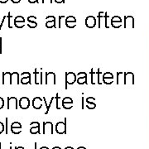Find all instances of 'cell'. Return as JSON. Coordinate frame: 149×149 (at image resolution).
Masks as SVG:
<instances>
[{
	"instance_id": "60d3db41",
	"label": "cell",
	"mask_w": 149,
	"mask_h": 149,
	"mask_svg": "<svg viewBox=\"0 0 149 149\" xmlns=\"http://www.w3.org/2000/svg\"><path fill=\"white\" fill-rule=\"evenodd\" d=\"M6 18H7V16H4L3 17V20H2L1 23H0V31H1V29H2V27H3V23H4V21H5Z\"/></svg>"
},
{
	"instance_id": "cb8c5ba5",
	"label": "cell",
	"mask_w": 149,
	"mask_h": 149,
	"mask_svg": "<svg viewBox=\"0 0 149 149\" xmlns=\"http://www.w3.org/2000/svg\"><path fill=\"white\" fill-rule=\"evenodd\" d=\"M22 128H11V132L13 134H19L22 133Z\"/></svg>"
},
{
	"instance_id": "30bf717a",
	"label": "cell",
	"mask_w": 149,
	"mask_h": 149,
	"mask_svg": "<svg viewBox=\"0 0 149 149\" xmlns=\"http://www.w3.org/2000/svg\"><path fill=\"white\" fill-rule=\"evenodd\" d=\"M85 25L88 28H94L96 26V17L90 15L85 18Z\"/></svg>"
},
{
	"instance_id": "ffe728a7",
	"label": "cell",
	"mask_w": 149,
	"mask_h": 149,
	"mask_svg": "<svg viewBox=\"0 0 149 149\" xmlns=\"http://www.w3.org/2000/svg\"><path fill=\"white\" fill-rule=\"evenodd\" d=\"M104 12H100L99 14L96 16V17L98 18V23H99V24H98V27H99V28L101 27V20L104 18Z\"/></svg>"
},
{
	"instance_id": "e575fe53",
	"label": "cell",
	"mask_w": 149,
	"mask_h": 149,
	"mask_svg": "<svg viewBox=\"0 0 149 149\" xmlns=\"http://www.w3.org/2000/svg\"><path fill=\"white\" fill-rule=\"evenodd\" d=\"M55 100H56V109H61V108H60V105H59V100H60V97H59L58 93L56 94V96L55 97Z\"/></svg>"
},
{
	"instance_id": "f5cc1de1",
	"label": "cell",
	"mask_w": 149,
	"mask_h": 149,
	"mask_svg": "<svg viewBox=\"0 0 149 149\" xmlns=\"http://www.w3.org/2000/svg\"><path fill=\"white\" fill-rule=\"evenodd\" d=\"M77 149H86V148H84V147H79V148H78Z\"/></svg>"
},
{
	"instance_id": "11a10c76",
	"label": "cell",
	"mask_w": 149,
	"mask_h": 149,
	"mask_svg": "<svg viewBox=\"0 0 149 149\" xmlns=\"http://www.w3.org/2000/svg\"><path fill=\"white\" fill-rule=\"evenodd\" d=\"M34 146H35V149H37V143H34Z\"/></svg>"
},
{
	"instance_id": "5b68a950",
	"label": "cell",
	"mask_w": 149,
	"mask_h": 149,
	"mask_svg": "<svg viewBox=\"0 0 149 149\" xmlns=\"http://www.w3.org/2000/svg\"><path fill=\"white\" fill-rule=\"evenodd\" d=\"M45 84L49 85V84H52L56 85V74L54 72H46V80H45Z\"/></svg>"
},
{
	"instance_id": "f1b7e54d",
	"label": "cell",
	"mask_w": 149,
	"mask_h": 149,
	"mask_svg": "<svg viewBox=\"0 0 149 149\" xmlns=\"http://www.w3.org/2000/svg\"><path fill=\"white\" fill-rule=\"evenodd\" d=\"M121 80H123V73H121V72H118L117 73V84L118 85H119V83H120Z\"/></svg>"
},
{
	"instance_id": "7c38bea8",
	"label": "cell",
	"mask_w": 149,
	"mask_h": 149,
	"mask_svg": "<svg viewBox=\"0 0 149 149\" xmlns=\"http://www.w3.org/2000/svg\"><path fill=\"white\" fill-rule=\"evenodd\" d=\"M30 133L32 134L40 133V123L37 121H33L30 123Z\"/></svg>"
},
{
	"instance_id": "4fadbf2b",
	"label": "cell",
	"mask_w": 149,
	"mask_h": 149,
	"mask_svg": "<svg viewBox=\"0 0 149 149\" xmlns=\"http://www.w3.org/2000/svg\"><path fill=\"white\" fill-rule=\"evenodd\" d=\"M34 79H35V84L36 85H42L43 84V73L41 70L38 72L37 69L34 70Z\"/></svg>"
},
{
	"instance_id": "7dc6e473",
	"label": "cell",
	"mask_w": 149,
	"mask_h": 149,
	"mask_svg": "<svg viewBox=\"0 0 149 149\" xmlns=\"http://www.w3.org/2000/svg\"><path fill=\"white\" fill-rule=\"evenodd\" d=\"M11 2H13V3H19L21 0H11Z\"/></svg>"
},
{
	"instance_id": "ac0fdd59",
	"label": "cell",
	"mask_w": 149,
	"mask_h": 149,
	"mask_svg": "<svg viewBox=\"0 0 149 149\" xmlns=\"http://www.w3.org/2000/svg\"><path fill=\"white\" fill-rule=\"evenodd\" d=\"M10 72H3V85H11Z\"/></svg>"
},
{
	"instance_id": "4316f807",
	"label": "cell",
	"mask_w": 149,
	"mask_h": 149,
	"mask_svg": "<svg viewBox=\"0 0 149 149\" xmlns=\"http://www.w3.org/2000/svg\"><path fill=\"white\" fill-rule=\"evenodd\" d=\"M22 128V124L19 122H13L11 124V128Z\"/></svg>"
},
{
	"instance_id": "9f6ffc18",
	"label": "cell",
	"mask_w": 149,
	"mask_h": 149,
	"mask_svg": "<svg viewBox=\"0 0 149 149\" xmlns=\"http://www.w3.org/2000/svg\"><path fill=\"white\" fill-rule=\"evenodd\" d=\"M1 146H2V144H1V143H0V149H1Z\"/></svg>"
},
{
	"instance_id": "6da1fadb",
	"label": "cell",
	"mask_w": 149,
	"mask_h": 149,
	"mask_svg": "<svg viewBox=\"0 0 149 149\" xmlns=\"http://www.w3.org/2000/svg\"><path fill=\"white\" fill-rule=\"evenodd\" d=\"M76 77L77 75L74 74V72H66L65 73V90H67V85H74L76 82Z\"/></svg>"
},
{
	"instance_id": "681fc988",
	"label": "cell",
	"mask_w": 149,
	"mask_h": 149,
	"mask_svg": "<svg viewBox=\"0 0 149 149\" xmlns=\"http://www.w3.org/2000/svg\"><path fill=\"white\" fill-rule=\"evenodd\" d=\"M15 149H25L23 147H17V148H15Z\"/></svg>"
},
{
	"instance_id": "f907efd6",
	"label": "cell",
	"mask_w": 149,
	"mask_h": 149,
	"mask_svg": "<svg viewBox=\"0 0 149 149\" xmlns=\"http://www.w3.org/2000/svg\"><path fill=\"white\" fill-rule=\"evenodd\" d=\"M65 149H74L72 147H66Z\"/></svg>"
},
{
	"instance_id": "b9f144b4",
	"label": "cell",
	"mask_w": 149,
	"mask_h": 149,
	"mask_svg": "<svg viewBox=\"0 0 149 149\" xmlns=\"http://www.w3.org/2000/svg\"><path fill=\"white\" fill-rule=\"evenodd\" d=\"M53 3V0H42V3Z\"/></svg>"
},
{
	"instance_id": "f35d334b",
	"label": "cell",
	"mask_w": 149,
	"mask_h": 149,
	"mask_svg": "<svg viewBox=\"0 0 149 149\" xmlns=\"http://www.w3.org/2000/svg\"><path fill=\"white\" fill-rule=\"evenodd\" d=\"M65 17V15H61V16H59L58 19H59V25H58V27L59 28H61V19L62 18H64Z\"/></svg>"
},
{
	"instance_id": "d6a6232c",
	"label": "cell",
	"mask_w": 149,
	"mask_h": 149,
	"mask_svg": "<svg viewBox=\"0 0 149 149\" xmlns=\"http://www.w3.org/2000/svg\"><path fill=\"white\" fill-rule=\"evenodd\" d=\"M5 132V125L3 124V123L0 122V134Z\"/></svg>"
},
{
	"instance_id": "5bb4252c",
	"label": "cell",
	"mask_w": 149,
	"mask_h": 149,
	"mask_svg": "<svg viewBox=\"0 0 149 149\" xmlns=\"http://www.w3.org/2000/svg\"><path fill=\"white\" fill-rule=\"evenodd\" d=\"M62 107L65 109H70L73 107V100L70 97H65L62 100Z\"/></svg>"
},
{
	"instance_id": "f6af8a7d",
	"label": "cell",
	"mask_w": 149,
	"mask_h": 149,
	"mask_svg": "<svg viewBox=\"0 0 149 149\" xmlns=\"http://www.w3.org/2000/svg\"><path fill=\"white\" fill-rule=\"evenodd\" d=\"M28 2H29L30 3H39L38 0H28Z\"/></svg>"
},
{
	"instance_id": "e0dca14e",
	"label": "cell",
	"mask_w": 149,
	"mask_h": 149,
	"mask_svg": "<svg viewBox=\"0 0 149 149\" xmlns=\"http://www.w3.org/2000/svg\"><path fill=\"white\" fill-rule=\"evenodd\" d=\"M19 74L17 72H13L11 74V85H19Z\"/></svg>"
},
{
	"instance_id": "d6986e66",
	"label": "cell",
	"mask_w": 149,
	"mask_h": 149,
	"mask_svg": "<svg viewBox=\"0 0 149 149\" xmlns=\"http://www.w3.org/2000/svg\"><path fill=\"white\" fill-rule=\"evenodd\" d=\"M91 84L95 85L98 82V72H95L94 70L91 69Z\"/></svg>"
},
{
	"instance_id": "277c9868",
	"label": "cell",
	"mask_w": 149,
	"mask_h": 149,
	"mask_svg": "<svg viewBox=\"0 0 149 149\" xmlns=\"http://www.w3.org/2000/svg\"><path fill=\"white\" fill-rule=\"evenodd\" d=\"M53 123L50 121L43 122V134H53Z\"/></svg>"
},
{
	"instance_id": "52a82bcc",
	"label": "cell",
	"mask_w": 149,
	"mask_h": 149,
	"mask_svg": "<svg viewBox=\"0 0 149 149\" xmlns=\"http://www.w3.org/2000/svg\"><path fill=\"white\" fill-rule=\"evenodd\" d=\"M76 75H77L76 82L79 85H87L88 84V82H87V74L85 72H79Z\"/></svg>"
},
{
	"instance_id": "8d00e7d4",
	"label": "cell",
	"mask_w": 149,
	"mask_h": 149,
	"mask_svg": "<svg viewBox=\"0 0 149 149\" xmlns=\"http://www.w3.org/2000/svg\"><path fill=\"white\" fill-rule=\"evenodd\" d=\"M95 99L94 98V97H88L87 99H86V103L88 104V103H92V102H95Z\"/></svg>"
},
{
	"instance_id": "484cf974",
	"label": "cell",
	"mask_w": 149,
	"mask_h": 149,
	"mask_svg": "<svg viewBox=\"0 0 149 149\" xmlns=\"http://www.w3.org/2000/svg\"><path fill=\"white\" fill-rule=\"evenodd\" d=\"M86 108H88L89 109H95L96 108V104L95 102H92V103H88Z\"/></svg>"
},
{
	"instance_id": "7bdbcfd3",
	"label": "cell",
	"mask_w": 149,
	"mask_h": 149,
	"mask_svg": "<svg viewBox=\"0 0 149 149\" xmlns=\"http://www.w3.org/2000/svg\"><path fill=\"white\" fill-rule=\"evenodd\" d=\"M54 2H56V3H64L65 0H54Z\"/></svg>"
},
{
	"instance_id": "603a6c76",
	"label": "cell",
	"mask_w": 149,
	"mask_h": 149,
	"mask_svg": "<svg viewBox=\"0 0 149 149\" xmlns=\"http://www.w3.org/2000/svg\"><path fill=\"white\" fill-rule=\"evenodd\" d=\"M97 72H98V82L97 83L99 85H102L103 84V74L100 72V69H98Z\"/></svg>"
},
{
	"instance_id": "ab89813d",
	"label": "cell",
	"mask_w": 149,
	"mask_h": 149,
	"mask_svg": "<svg viewBox=\"0 0 149 149\" xmlns=\"http://www.w3.org/2000/svg\"><path fill=\"white\" fill-rule=\"evenodd\" d=\"M4 106V100L2 97H0V109H2Z\"/></svg>"
},
{
	"instance_id": "3957f363",
	"label": "cell",
	"mask_w": 149,
	"mask_h": 149,
	"mask_svg": "<svg viewBox=\"0 0 149 149\" xmlns=\"http://www.w3.org/2000/svg\"><path fill=\"white\" fill-rule=\"evenodd\" d=\"M18 100L16 97H8V109H17Z\"/></svg>"
},
{
	"instance_id": "8fae6325",
	"label": "cell",
	"mask_w": 149,
	"mask_h": 149,
	"mask_svg": "<svg viewBox=\"0 0 149 149\" xmlns=\"http://www.w3.org/2000/svg\"><path fill=\"white\" fill-rule=\"evenodd\" d=\"M65 25L68 28H74L76 26V18L72 15H70L65 18Z\"/></svg>"
},
{
	"instance_id": "816d5d0a",
	"label": "cell",
	"mask_w": 149,
	"mask_h": 149,
	"mask_svg": "<svg viewBox=\"0 0 149 149\" xmlns=\"http://www.w3.org/2000/svg\"><path fill=\"white\" fill-rule=\"evenodd\" d=\"M52 149H61V148L60 147H54Z\"/></svg>"
},
{
	"instance_id": "7402d4cb",
	"label": "cell",
	"mask_w": 149,
	"mask_h": 149,
	"mask_svg": "<svg viewBox=\"0 0 149 149\" xmlns=\"http://www.w3.org/2000/svg\"><path fill=\"white\" fill-rule=\"evenodd\" d=\"M20 83L22 85H27V84H32L31 82V77H28V78H22L20 80Z\"/></svg>"
},
{
	"instance_id": "d590c367",
	"label": "cell",
	"mask_w": 149,
	"mask_h": 149,
	"mask_svg": "<svg viewBox=\"0 0 149 149\" xmlns=\"http://www.w3.org/2000/svg\"><path fill=\"white\" fill-rule=\"evenodd\" d=\"M21 75L22 78H28V77H31V74L29 72H22Z\"/></svg>"
},
{
	"instance_id": "836d02e7",
	"label": "cell",
	"mask_w": 149,
	"mask_h": 149,
	"mask_svg": "<svg viewBox=\"0 0 149 149\" xmlns=\"http://www.w3.org/2000/svg\"><path fill=\"white\" fill-rule=\"evenodd\" d=\"M5 133L6 134L8 133V118H5Z\"/></svg>"
},
{
	"instance_id": "ba28073f",
	"label": "cell",
	"mask_w": 149,
	"mask_h": 149,
	"mask_svg": "<svg viewBox=\"0 0 149 149\" xmlns=\"http://www.w3.org/2000/svg\"><path fill=\"white\" fill-rule=\"evenodd\" d=\"M18 104L22 109H27L30 106V100L27 97H22L18 100Z\"/></svg>"
},
{
	"instance_id": "9a60e30c",
	"label": "cell",
	"mask_w": 149,
	"mask_h": 149,
	"mask_svg": "<svg viewBox=\"0 0 149 149\" xmlns=\"http://www.w3.org/2000/svg\"><path fill=\"white\" fill-rule=\"evenodd\" d=\"M43 100L40 97H35L32 100V106L35 109H41L43 104Z\"/></svg>"
},
{
	"instance_id": "d4e9b609",
	"label": "cell",
	"mask_w": 149,
	"mask_h": 149,
	"mask_svg": "<svg viewBox=\"0 0 149 149\" xmlns=\"http://www.w3.org/2000/svg\"><path fill=\"white\" fill-rule=\"evenodd\" d=\"M103 79H113V75L111 72H105L103 74Z\"/></svg>"
},
{
	"instance_id": "44dd1931",
	"label": "cell",
	"mask_w": 149,
	"mask_h": 149,
	"mask_svg": "<svg viewBox=\"0 0 149 149\" xmlns=\"http://www.w3.org/2000/svg\"><path fill=\"white\" fill-rule=\"evenodd\" d=\"M133 23V17L131 16L124 17V27H128L129 23Z\"/></svg>"
},
{
	"instance_id": "ee69618b",
	"label": "cell",
	"mask_w": 149,
	"mask_h": 149,
	"mask_svg": "<svg viewBox=\"0 0 149 149\" xmlns=\"http://www.w3.org/2000/svg\"><path fill=\"white\" fill-rule=\"evenodd\" d=\"M2 41H3V38L0 37V54H2Z\"/></svg>"
},
{
	"instance_id": "2e32d148",
	"label": "cell",
	"mask_w": 149,
	"mask_h": 149,
	"mask_svg": "<svg viewBox=\"0 0 149 149\" xmlns=\"http://www.w3.org/2000/svg\"><path fill=\"white\" fill-rule=\"evenodd\" d=\"M111 26L114 28H118L122 25V19L118 16H113L111 18Z\"/></svg>"
},
{
	"instance_id": "74e56055",
	"label": "cell",
	"mask_w": 149,
	"mask_h": 149,
	"mask_svg": "<svg viewBox=\"0 0 149 149\" xmlns=\"http://www.w3.org/2000/svg\"><path fill=\"white\" fill-rule=\"evenodd\" d=\"M7 17H8V28H12V25H11V23H10V19H11V17H12V15L10 14V12L8 13V14L7 15Z\"/></svg>"
},
{
	"instance_id": "1f68e13d",
	"label": "cell",
	"mask_w": 149,
	"mask_h": 149,
	"mask_svg": "<svg viewBox=\"0 0 149 149\" xmlns=\"http://www.w3.org/2000/svg\"><path fill=\"white\" fill-rule=\"evenodd\" d=\"M37 20V17L33 16V15H31L27 17V22H36Z\"/></svg>"
},
{
	"instance_id": "c3c4849f",
	"label": "cell",
	"mask_w": 149,
	"mask_h": 149,
	"mask_svg": "<svg viewBox=\"0 0 149 149\" xmlns=\"http://www.w3.org/2000/svg\"><path fill=\"white\" fill-rule=\"evenodd\" d=\"M8 0H0V3H6Z\"/></svg>"
},
{
	"instance_id": "8992f818",
	"label": "cell",
	"mask_w": 149,
	"mask_h": 149,
	"mask_svg": "<svg viewBox=\"0 0 149 149\" xmlns=\"http://www.w3.org/2000/svg\"><path fill=\"white\" fill-rule=\"evenodd\" d=\"M47 19V22H46V27L47 28H52V27H55L56 28V17L53 16V15H49L46 17Z\"/></svg>"
},
{
	"instance_id": "6f0895ef",
	"label": "cell",
	"mask_w": 149,
	"mask_h": 149,
	"mask_svg": "<svg viewBox=\"0 0 149 149\" xmlns=\"http://www.w3.org/2000/svg\"><path fill=\"white\" fill-rule=\"evenodd\" d=\"M10 149H12V147H10Z\"/></svg>"
},
{
	"instance_id": "83f0119b",
	"label": "cell",
	"mask_w": 149,
	"mask_h": 149,
	"mask_svg": "<svg viewBox=\"0 0 149 149\" xmlns=\"http://www.w3.org/2000/svg\"><path fill=\"white\" fill-rule=\"evenodd\" d=\"M54 100H55V97H52V100H51V101H50V103L48 104V105L47 106V111L45 112V114H48L49 110H50V108H51V106H52V102H53Z\"/></svg>"
},
{
	"instance_id": "bcb514c9",
	"label": "cell",
	"mask_w": 149,
	"mask_h": 149,
	"mask_svg": "<svg viewBox=\"0 0 149 149\" xmlns=\"http://www.w3.org/2000/svg\"><path fill=\"white\" fill-rule=\"evenodd\" d=\"M81 100H82V104H81V109H84V103H85V99H84V97H83V96H82V99H81Z\"/></svg>"
},
{
	"instance_id": "f546056e",
	"label": "cell",
	"mask_w": 149,
	"mask_h": 149,
	"mask_svg": "<svg viewBox=\"0 0 149 149\" xmlns=\"http://www.w3.org/2000/svg\"><path fill=\"white\" fill-rule=\"evenodd\" d=\"M113 82V79H103V83L105 85H111Z\"/></svg>"
},
{
	"instance_id": "9c48e42d",
	"label": "cell",
	"mask_w": 149,
	"mask_h": 149,
	"mask_svg": "<svg viewBox=\"0 0 149 149\" xmlns=\"http://www.w3.org/2000/svg\"><path fill=\"white\" fill-rule=\"evenodd\" d=\"M14 26L17 28H22L25 26V18L21 15H18L14 18Z\"/></svg>"
},
{
	"instance_id": "4dcf8cb0",
	"label": "cell",
	"mask_w": 149,
	"mask_h": 149,
	"mask_svg": "<svg viewBox=\"0 0 149 149\" xmlns=\"http://www.w3.org/2000/svg\"><path fill=\"white\" fill-rule=\"evenodd\" d=\"M27 26L30 28H35L36 27H37V22H28L27 23Z\"/></svg>"
},
{
	"instance_id": "db71d44e",
	"label": "cell",
	"mask_w": 149,
	"mask_h": 149,
	"mask_svg": "<svg viewBox=\"0 0 149 149\" xmlns=\"http://www.w3.org/2000/svg\"><path fill=\"white\" fill-rule=\"evenodd\" d=\"M40 149H49V148H48L47 147H42V148H41Z\"/></svg>"
},
{
	"instance_id": "7a4b0ae2",
	"label": "cell",
	"mask_w": 149,
	"mask_h": 149,
	"mask_svg": "<svg viewBox=\"0 0 149 149\" xmlns=\"http://www.w3.org/2000/svg\"><path fill=\"white\" fill-rule=\"evenodd\" d=\"M56 132L58 134H65L66 133V118H65V121H59L56 124Z\"/></svg>"
}]
</instances>
